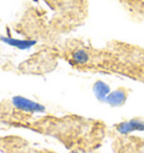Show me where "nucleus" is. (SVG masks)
Returning <instances> with one entry per match:
<instances>
[{"instance_id": "obj_3", "label": "nucleus", "mask_w": 144, "mask_h": 153, "mask_svg": "<svg viewBox=\"0 0 144 153\" xmlns=\"http://www.w3.org/2000/svg\"><path fill=\"white\" fill-rule=\"evenodd\" d=\"M116 129L120 134H130L132 132H144V122L137 118H133L127 122H123L116 126Z\"/></svg>"}, {"instance_id": "obj_5", "label": "nucleus", "mask_w": 144, "mask_h": 153, "mask_svg": "<svg viewBox=\"0 0 144 153\" xmlns=\"http://www.w3.org/2000/svg\"><path fill=\"white\" fill-rule=\"evenodd\" d=\"M94 92L99 100H106V97L109 95L111 89H109V86L106 85L105 82L97 81L94 85Z\"/></svg>"}, {"instance_id": "obj_1", "label": "nucleus", "mask_w": 144, "mask_h": 153, "mask_svg": "<svg viewBox=\"0 0 144 153\" xmlns=\"http://www.w3.org/2000/svg\"><path fill=\"white\" fill-rule=\"evenodd\" d=\"M13 106L17 109L25 111V113H30V114H41L45 111V107L42 104H39L36 101H33L23 97V96H15L11 99Z\"/></svg>"}, {"instance_id": "obj_2", "label": "nucleus", "mask_w": 144, "mask_h": 153, "mask_svg": "<svg viewBox=\"0 0 144 153\" xmlns=\"http://www.w3.org/2000/svg\"><path fill=\"white\" fill-rule=\"evenodd\" d=\"M0 41L11 48H18L20 51L29 50L36 44V41L34 39H19V38H14L10 36H0Z\"/></svg>"}, {"instance_id": "obj_6", "label": "nucleus", "mask_w": 144, "mask_h": 153, "mask_svg": "<svg viewBox=\"0 0 144 153\" xmlns=\"http://www.w3.org/2000/svg\"><path fill=\"white\" fill-rule=\"evenodd\" d=\"M72 59H73L74 63H77V64H86L89 61V55H88V53L86 51L78 50L76 52H73Z\"/></svg>"}, {"instance_id": "obj_4", "label": "nucleus", "mask_w": 144, "mask_h": 153, "mask_svg": "<svg viewBox=\"0 0 144 153\" xmlns=\"http://www.w3.org/2000/svg\"><path fill=\"white\" fill-rule=\"evenodd\" d=\"M105 101H107L111 106H122L126 101V92L122 89L109 92Z\"/></svg>"}, {"instance_id": "obj_7", "label": "nucleus", "mask_w": 144, "mask_h": 153, "mask_svg": "<svg viewBox=\"0 0 144 153\" xmlns=\"http://www.w3.org/2000/svg\"><path fill=\"white\" fill-rule=\"evenodd\" d=\"M74 153H77V152H74Z\"/></svg>"}]
</instances>
